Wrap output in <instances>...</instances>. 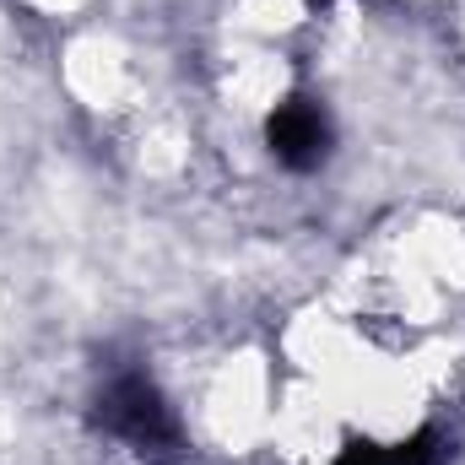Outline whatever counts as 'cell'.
Returning <instances> with one entry per match:
<instances>
[{"mask_svg": "<svg viewBox=\"0 0 465 465\" xmlns=\"http://www.w3.org/2000/svg\"><path fill=\"white\" fill-rule=\"evenodd\" d=\"M265 141H271V157L282 168L309 173V168H320L331 157V119L314 98H287L265 119Z\"/></svg>", "mask_w": 465, "mask_h": 465, "instance_id": "cell-2", "label": "cell"}, {"mask_svg": "<svg viewBox=\"0 0 465 465\" xmlns=\"http://www.w3.org/2000/svg\"><path fill=\"white\" fill-rule=\"evenodd\" d=\"M98 428L109 439H119V444H130L141 460L152 465H173L184 455V433H179L168 401L157 395V384L146 373L109 379V390L98 395Z\"/></svg>", "mask_w": 465, "mask_h": 465, "instance_id": "cell-1", "label": "cell"}]
</instances>
